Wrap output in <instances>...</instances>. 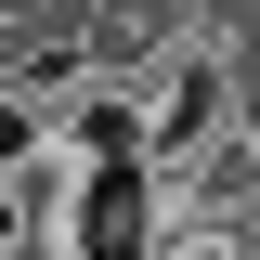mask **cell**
<instances>
[{"mask_svg":"<svg viewBox=\"0 0 260 260\" xmlns=\"http://www.w3.org/2000/svg\"><path fill=\"white\" fill-rule=\"evenodd\" d=\"M156 260H247V247H234V234H195V221H169V247Z\"/></svg>","mask_w":260,"mask_h":260,"instance_id":"obj_4","label":"cell"},{"mask_svg":"<svg viewBox=\"0 0 260 260\" xmlns=\"http://www.w3.org/2000/svg\"><path fill=\"white\" fill-rule=\"evenodd\" d=\"M130 91H143V156H156V182H169V169H195L234 117H247V104H234V52H221L208 26H195L156 78H130Z\"/></svg>","mask_w":260,"mask_h":260,"instance_id":"obj_1","label":"cell"},{"mask_svg":"<svg viewBox=\"0 0 260 260\" xmlns=\"http://www.w3.org/2000/svg\"><path fill=\"white\" fill-rule=\"evenodd\" d=\"M234 247H247V260H260V221H247V234H234Z\"/></svg>","mask_w":260,"mask_h":260,"instance_id":"obj_5","label":"cell"},{"mask_svg":"<svg viewBox=\"0 0 260 260\" xmlns=\"http://www.w3.org/2000/svg\"><path fill=\"white\" fill-rule=\"evenodd\" d=\"M169 247V182L156 156H104L65 195V260H156Z\"/></svg>","mask_w":260,"mask_h":260,"instance_id":"obj_2","label":"cell"},{"mask_svg":"<svg viewBox=\"0 0 260 260\" xmlns=\"http://www.w3.org/2000/svg\"><path fill=\"white\" fill-rule=\"evenodd\" d=\"M169 221H195V234H247L260 221V130L247 117H234L195 169H169Z\"/></svg>","mask_w":260,"mask_h":260,"instance_id":"obj_3","label":"cell"}]
</instances>
